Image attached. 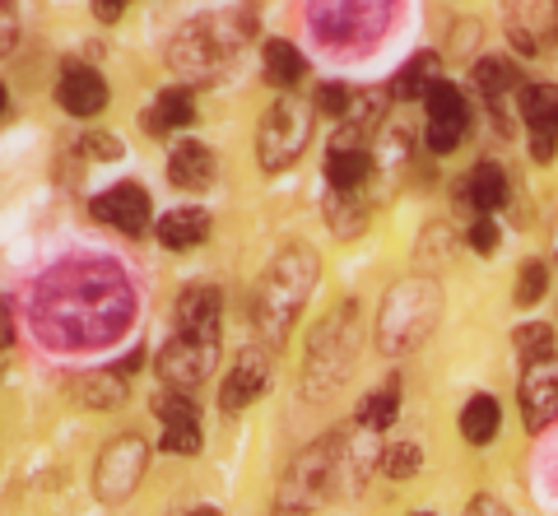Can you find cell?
Segmentation results:
<instances>
[{
    "instance_id": "6da1fadb",
    "label": "cell",
    "mask_w": 558,
    "mask_h": 516,
    "mask_svg": "<svg viewBox=\"0 0 558 516\" xmlns=\"http://www.w3.org/2000/svg\"><path fill=\"white\" fill-rule=\"evenodd\" d=\"M135 317V288L126 274L102 261H65L38 284L33 298V321L47 344L61 349H94L108 344Z\"/></svg>"
},
{
    "instance_id": "7a4b0ae2",
    "label": "cell",
    "mask_w": 558,
    "mask_h": 516,
    "mask_svg": "<svg viewBox=\"0 0 558 516\" xmlns=\"http://www.w3.org/2000/svg\"><path fill=\"white\" fill-rule=\"evenodd\" d=\"M312 288H317V256L303 243L279 247V256L266 266L252 294V321L266 335V344H284V335L293 331V321H299V312L312 298Z\"/></svg>"
},
{
    "instance_id": "3957f363",
    "label": "cell",
    "mask_w": 558,
    "mask_h": 516,
    "mask_svg": "<svg viewBox=\"0 0 558 516\" xmlns=\"http://www.w3.org/2000/svg\"><path fill=\"white\" fill-rule=\"evenodd\" d=\"M247 38H252V10L247 14L223 10V14H209V20L178 28V38L168 42V61L191 84H215L233 51L247 47Z\"/></svg>"
},
{
    "instance_id": "277c9868",
    "label": "cell",
    "mask_w": 558,
    "mask_h": 516,
    "mask_svg": "<svg viewBox=\"0 0 558 516\" xmlns=\"http://www.w3.org/2000/svg\"><path fill=\"white\" fill-rule=\"evenodd\" d=\"M359 358V303L330 307L326 321L307 340V364H303V395L326 401L349 382V368Z\"/></svg>"
},
{
    "instance_id": "5b68a950",
    "label": "cell",
    "mask_w": 558,
    "mask_h": 516,
    "mask_svg": "<svg viewBox=\"0 0 558 516\" xmlns=\"http://www.w3.org/2000/svg\"><path fill=\"white\" fill-rule=\"evenodd\" d=\"M442 317V288L438 280H428V274H410V280H400L387 303H381V317H377V349L381 354H410L418 349L433 325Z\"/></svg>"
},
{
    "instance_id": "8992f818",
    "label": "cell",
    "mask_w": 558,
    "mask_h": 516,
    "mask_svg": "<svg viewBox=\"0 0 558 516\" xmlns=\"http://www.w3.org/2000/svg\"><path fill=\"white\" fill-rule=\"evenodd\" d=\"M312 122H317V108L303 98H279L266 112V122L256 131V159L266 172H284L303 159V149L312 140Z\"/></svg>"
},
{
    "instance_id": "52a82bcc",
    "label": "cell",
    "mask_w": 558,
    "mask_h": 516,
    "mask_svg": "<svg viewBox=\"0 0 558 516\" xmlns=\"http://www.w3.org/2000/svg\"><path fill=\"white\" fill-rule=\"evenodd\" d=\"M336 456H340V438H322L317 446H307V452L289 466V475L279 479L275 516H312V512H317V503L330 489Z\"/></svg>"
},
{
    "instance_id": "ba28073f",
    "label": "cell",
    "mask_w": 558,
    "mask_h": 516,
    "mask_svg": "<svg viewBox=\"0 0 558 516\" xmlns=\"http://www.w3.org/2000/svg\"><path fill=\"white\" fill-rule=\"evenodd\" d=\"M145 466H149V446L140 442L135 433H121L108 442V452L98 456V470H94V489L102 503H121L140 479H145Z\"/></svg>"
},
{
    "instance_id": "9c48e42d",
    "label": "cell",
    "mask_w": 558,
    "mask_h": 516,
    "mask_svg": "<svg viewBox=\"0 0 558 516\" xmlns=\"http://www.w3.org/2000/svg\"><path fill=\"white\" fill-rule=\"evenodd\" d=\"M219 364V340H196V335H172L168 349L159 354V372L172 391L201 386Z\"/></svg>"
},
{
    "instance_id": "30bf717a",
    "label": "cell",
    "mask_w": 558,
    "mask_h": 516,
    "mask_svg": "<svg viewBox=\"0 0 558 516\" xmlns=\"http://www.w3.org/2000/svg\"><path fill=\"white\" fill-rule=\"evenodd\" d=\"M521 122L531 131V153L539 163H554L558 153V84H526L517 94Z\"/></svg>"
},
{
    "instance_id": "8fae6325",
    "label": "cell",
    "mask_w": 558,
    "mask_h": 516,
    "mask_svg": "<svg viewBox=\"0 0 558 516\" xmlns=\"http://www.w3.org/2000/svg\"><path fill=\"white\" fill-rule=\"evenodd\" d=\"M428 131H424V140L433 153H451L461 140H465V126H470V112H465V98L457 84H447L438 79L428 89Z\"/></svg>"
},
{
    "instance_id": "7c38bea8",
    "label": "cell",
    "mask_w": 558,
    "mask_h": 516,
    "mask_svg": "<svg viewBox=\"0 0 558 516\" xmlns=\"http://www.w3.org/2000/svg\"><path fill=\"white\" fill-rule=\"evenodd\" d=\"M521 419H526L531 433L558 419V358H539L521 372Z\"/></svg>"
},
{
    "instance_id": "4fadbf2b",
    "label": "cell",
    "mask_w": 558,
    "mask_h": 516,
    "mask_svg": "<svg viewBox=\"0 0 558 516\" xmlns=\"http://www.w3.org/2000/svg\"><path fill=\"white\" fill-rule=\"evenodd\" d=\"M270 364H275V354H270V344H252V349H242L238 354V364L229 372V382H223V415H238V409H247L260 391L270 386Z\"/></svg>"
},
{
    "instance_id": "5bb4252c",
    "label": "cell",
    "mask_w": 558,
    "mask_h": 516,
    "mask_svg": "<svg viewBox=\"0 0 558 516\" xmlns=\"http://www.w3.org/2000/svg\"><path fill=\"white\" fill-rule=\"evenodd\" d=\"M57 98L70 116H98L108 108V79L84 61H65L57 75Z\"/></svg>"
},
{
    "instance_id": "9a60e30c",
    "label": "cell",
    "mask_w": 558,
    "mask_h": 516,
    "mask_svg": "<svg viewBox=\"0 0 558 516\" xmlns=\"http://www.w3.org/2000/svg\"><path fill=\"white\" fill-rule=\"evenodd\" d=\"M94 219L112 223L117 233L140 237L149 229V192L145 186H135V182H121V186H112V192H102L94 200Z\"/></svg>"
},
{
    "instance_id": "2e32d148",
    "label": "cell",
    "mask_w": 558,
    "mask_h": 516,
    "mask_svg": "<svg viewBox=\"0 0 558 516\" xmlns=\"http://www.w3.org/2000/svg\"><path fill=\"white\" fill-rule=\"evenodd\" d=\"M154 415H159V423H163V446L168 452H178V456H196L201 452V415H196V405L186 401V391L159 395Z\"/></svg>"
},
{
    "instance_id": "e0dca14e",
    "label": "cell",
    "mask_w": 558,
    "mask_h": 516,
    "mask_svg": "<svg viewBox=\"0 0 558 516\" xmlns=\"http://www.w3.org/2000/svg\"><path fill=\"white\" fill-rule=\"evenodd\" d=\"M219 317H223V298L219 288L196 284L178 298V335H196V340H219Z\"/></svg>"
},
{
    "instance_id": "ac0fdd59",
    "label": "cell",
    "mask_w": 558,
    "mask_h": 516,
    "mask_svg": "<svg viewBox=\"0 0 558 516\" xmlns=\"http://www.w3.org/2000/svg\"><path fill=\"white\" fill-rule=\"evenodd\" d=\"M215 153H209V145L201 140H182V145H172L168 153V177L172 186H182V192H209L215 186Z\"/></svg>"
},
{
    "instance_id": "d6986e66",
    "label": "cell",
    "mask_w": 558,
    "mask_h": 516,
    "mask_svg": "<svg viewBox=\"0 0 558 516\" xmlns=\"http://www.w3.org/2000/svg\"><path fill=\"white\" fill-rule=\"evenodd\" d=\"M387 94H354V102H349V112H344V126L336 131V140H330V149H368V135L381 126V116H387Z\"/></svg>"
},
{
    "instance_id": "ffe728a7",
    "label": "cell",
    "mask_w": 558,
    "mask_h": 516,
    "mask_svg": "<svg viewBox=\"0 0 558 516\" xmlns=\"http://www.w3.org/2000/svg\"><path fill=\"white\" fill-rule=\"evenodd\" d=\"M554 20H558V5H512L508 10V38H512V47L521 51V57H535V51L549 42Z\"/></svg>"
},
{
    "instance_id": "44dd1931",
    "label": "cell",
    "mask_w": 558,
    "mask_h": 516,
    "mask_svg": "<svg viewBox=\"0 0 558 516\" xmlns=\"http://www.w3.org/2000/svg\"><path fill=\"white\" fill-rule=\"evenodd\" d=\"M387 14H391L387 5H317V10H312V24L322 28V38H326L330 47H344L349 33H354L363 20L381 24Z\"/></svg>"
},
{
    "instance_id": "7402d4cb",
    "label": "cell",
    "mask_w": 558,
    "mask_h": 516,
    "mask_svg": "<svg viewBox=\"0 0 558 516\" xmlns=\"http://www.w3.org/2000/svg\"><path fill=\"white\" fill-rule=\"evenodd\" d=\"M70 401L75 405H89V409H117L121 401H126V377H121L117 368H94L84 377H70Z\"/></svg>"
},
{
    "instance_id": "603a6c76",
    "label": "cell",
    "mask_w": 558,
    "mask_h": 516,
    "mask_svg": "<svg viewBox=\"0 0 558 516\" xmlns=\"http://www.w3.org/2000/svg\"><path fill=\"white\" fill-rule=\"evenodd\" d=\"M475 89L488 98V108H494L498 116H502V108H508V94L517 89H526V84H521V71L512 61H502V57H488V61H480L475 65ZM502 126H508V116H502Z\"/></svg>"
},
{
    "instance_id": "cb8c5ba5",
    "label": "cell",
    "mask_w": 558,
    "mask_h": 516,
    "mask_svg": "<svg viewBox=\"0 0 558 516\" xmlns=\"http://www.w3.org/2000/svg\"><path fill=\"white\" fill-rule=\"evenodd\" d=\"M512 196V186H508V172H502L498 163H475L470 168V177H465V200L475 205L480 214H494L502 210Z\"/></svg>"
},
{
    "instance_id": "d4e9b609",
    "label": "cell",
    "mask_w": 558,
    "mask_h": 516,
    "mask_svg": "<svg viewBox=\"0 0 558 516\" xmlns=\"http://www.w3.org/2000/svg\"><path fill=\"white\" fill-rule=\"evenodd\" d=\"M373 177L368 149H330L326 153V182L330 192H363Z\"/></svg>"
},
{
    "instance_id": "484cf974",
    "label": "cell",
    "mask_w": 558,
    "mask_h": 516,
    "mask_svg": "<svg viewBox=\"0 0 558 516\" xmlns=\"http://www.w3.org/2000/svg\"><path fill=\"white\" fill-rule=\"evenodd\" d=\"M209 237V214L205 210H168L159 219V243L172 251H186V247H201Z\"/></svg>"
},
{
    "instance_id": "4316f807",
    "label": "cell",
    "mask_w": 558,
    "mask_h": 516,
    "mask_svg": "<svg viewBox=\"0 0 558 516\" xmlns=\"http://www.w3.org/2000/svg\"><path fill=\"white\" fill-rule=\"evenodd\" d=\"M368 214H373V205L363 192H330L326 196V219H330V233L336 237H354L368 229Z\"/></svg>"
},
{
    "instance_id": "83f0119b",
    "label": "cell",
    "mask_w": 558,
    "mask_h": 516,
    "mask_svg": "<svg viewBox=\"0 0 558 516\" xmlns=\"http://www.w3.org/2000/svg\"><path fill=\"white\" fill-rule=\"evenodd\" d=\"M191 116H196V108H191V94L186 89H163L159 98H154V108L145 112V131L149 135L182 131V126H191Z\"/></svg>"
},
{
    "instance_id": "f1b7e54d",
    "label": "cell",
    "mask_w": 558,
    "mask_h": 516,
    "mask_svg": "<svg viewBox=\"0 0 558 516\" xmlns=\"http://www.w3.org/2000/svg\"><path fill=\"white\" fill-rule=\"evenodd\" d=\"M433 84H438V57H433V51H418V57L405 65V71L396 75L391 98H400V102H410V98H428Z\"/></svg>"
},
{
    "instance_id": "f546056e",
    "label": "cell",
    "mask_w": 558,
    "mask_h": 516,
    "mask_svg": "<svg viewBox=\"0 0 558 516\" xmlns=\"http://www.w3.org/2000/svg\"><path fill=\"white\" fill-rule=\"evenodd\" d=\"M498 423H502V409H498L494 395H475V401L461 409V433H465V442H475V446L494 442Z\"/></svg>"
},
{
    "instance_id": "4dcf8cb0",
    "label": "cell",
    "mask_w": 558,
    "mask_h": 516,
    "mask_svg": "<svg viewBox=\"0 0 558 516\" xmlns=\"http://www.w3.org/2000/svg\"><path fill=\"white\" fill-rule=\"evenodd\" d=\"M260 61H266V79L275 84V89H293V84L303 79V71H307L303 57H299V47L279 42V38L266 42V57H260Z\"/></svg>"
},
{
    "instance_id": "1f68e13d",
    "label": "cell",
    "mask_w": 558,
    "mask_h": 516,
    "mask_svg": "<svg viewBox=\"0 0 558 516\" xmlns=\"http://www.w3.org/2000/svg\"><path fill=\"white\" fill-rule=\"evenodd\" d=\"M396 415H400V386H396V382H387L381 391H373L368 401H363L359 423L368 428V433H381V428H391V423H396Z\"/></svg>"
},
{
    "instance_id": "d6a6232c",
    "label": "cell",
    "mask_w": 558,
    "mask_h": 516,
    "mask_svg": "<svg viewBox=\"0 0 558 516\" xmlns=\"http://www.w3.org/2000/svg\"><path fill=\"white\" fill-rule=\"evenodd\" d=\"M517 354H521V364L554 358V331H549V325H521V331H517Z\"/></svg>"
},
{
    "instance_id": "836d02e7",
    "label": "cell",
    "mask_w": 558,
    "mask_h": 516,
    "mask_svg": "<svg viewBox=\"0 0 558 516\" xmlns=\"http://www.w3.org/2000/svg\"><path fill=\"white\" fill-rule=\"evenodd\" d=\"M545 284H549V270L539 266V261H531L526 270H521V280H517V303L521 307H535L539 298H545Z\"/></svg>"
},
{
    "instance_id": "e575fe53",
    "label": "cell",
    "mask_w": 558,
    "mask_h": 516,
    "mask_svg": "<svg viewBox=\"0 0 558 516\" xmlns=\"http://www.w3.org/2000/svg\"><path fill=\"white\" fill-rule=\"evenodd\" d=\"M418 470V442H391L387 452V475L391 479H410Z\"/></svg>"
},
{
    "instance_id": "d590c367",
    "label": "cell",
    "mask_w": 558,
    "mask_h": 516,
    "mask_svg": "<svg viewBox=\"0 0 558 516\" xmlns=\"http://www.w3.org/2000/svg\"><path fill=\"white\" fill-rule=\"evenodd\" d=\"M349 102H354V94H349L344 84H322L317 98H312V108H322V112H330V116H344Z\"/></svg>"
},
{
    "instance_id": "8d00e7d4",
    "label": "cell",
    "mask_w": 558,
    "mask_h": 516,
    "mask_svg": "<svg viewBox=\"0 0 558 516\" xmlns=\"http://www.w3.org/2000/svg\"><path fill=\"white\" fill-rule=\"evenodd\" d=\"M14 42H20V14H14L10 5H0V57L14 51Z\"/></svg>"
},
{
    "instance_id": "74e56055",
    "label": "cell",
    "mask_w": 558,
    "mask_h": 516,
    "mask_svg": "<svg viewBox=\"0 0 558 516\" xmlns=\"http://www.w3.org/2000/svg\"><path fill=\"white\" fill-rule=\"evenodd\" d=\"M494 243H498L494 219H480L475 229H470V247H475V251H494Z\"/></svg>"
},
{
    "instance_id": "f35d334b",
    "label": "cell",
    "mask_w": 558,
    "mask_h": 516,
    "mask_svg": "<svg viewBox=\"0 0 558 516\" xmlns=\"http://www.w3.org/2000/svg\"><path fill=\"white\" fill-rule=\"evenodd\" d=\"M89 153H98V159H121V145H117V135H89Z\"/></svg>"
},
{
    "instance_id": "ab89813d",
    "label": "cell",
    "mask_w": 558,
    "mask_h": 516,
    "mask_svg": "<svg viewBox=\"0 0 558 516\" xmlns=\"http://www.w3.org/2000/svg\"><path fill=\"white\" fill-rule=\"evenodd\" d=\"M465 516H508V512H502V503H498V497H475V503H470V512Z\"/></svg>"
},
{
    "instance_id": "60d3db41",
    "label": "cell",
    "mask_w": 558,
    "mask_h": 516,
    "mask_svg": "<svg viewBox=\"0 0 558 516\" xmlns=\"http://www.w3.org/2000/svg\"><path fill=\"white\" fill-rule=\"evenodd\" d=\"M14 340V331H10V317H5V303H0V349Z\"/></svg>"
},
{
    "instance_id": "b9f144b4",
    "label": "cell",
    "mask_w": 558,
    "mask_h": 516,
    "mask_svg": "<svg viewBox=\"0 0 558 516\" xmlns=\"http://www.w3.org/2000/svg\"><path fill=\"white\" fill-rule=\"evenodd\" d=\"M94 14L102 24H112V20H121V5H94Z\"/></svg>"
},
{
    "instance_id": "7bdbcfd3",
    "label": "cell",
    "mask_w": 558,
    "mask_h": 516,
    "mask_svg": "<svg viewBox=\"0 0 558 516\" xmlns=\"http://www.w3.org/2000/svg\"><path fill=\"white\" fill-rule=\"evenodd\" d=\"M182 516H219L215 507H191V512H182Z\"/></svg>"
},
{
    "instance_id": "ee69618b",
    "label": "cell",
    "mask_w": 558,
    "mask_h": 516,
    "mask_svg": "<svg viewBox=\"0 0 558 516\" xmlns=\"http://www.w3.org/2000/svg\"><path fill=\"white\" fill-rule=\"evenodd\" d=\"M10 108V94H5V84H0V112H5Z\"/></svg>"
}]
</instances>
